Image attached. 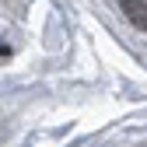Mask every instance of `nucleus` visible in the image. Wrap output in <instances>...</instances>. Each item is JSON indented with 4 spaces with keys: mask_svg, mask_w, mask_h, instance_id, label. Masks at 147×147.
<instances>
[{
    "mask_svg": "<svg viewBox=\"0 0 147 147\" xmlns=\"http://www.w3.org/2000/svg\"><path fill=\"white\" fill-rule=\"evenodd\" d=\"M119 11L137 32H147V0H119Z\"/></svg>",
    "mask_w": 147,
    "mask_h": 147,
    "instance_id": "nucleus-1",
    "label": "nucleus"
}]
</instances>
